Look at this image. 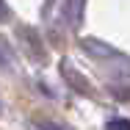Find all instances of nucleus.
I'll return each instance as SVG.
<instances>
[{
    "label": "nucleus",
    "mask_w": 130,
    "mask_h": 130,
    "mask_svg": "<svg viewBox=\"0 0 130 130\" xmlns=\"http://www.w3.org/2000/svg\"><path fill=\"white\" fill-rule=\"evenodd\" d=\"M80 47L86 55L97 58V61H119V64H130V55H125L122 50H116L113 44H108L103 39H80Z\"/></svg>",
    "instance_id": "1"
},
{
    "label": "nucleus",
    "mask_w": 130,
    "mask_h": 130,
    "mask_svg": "<svg viewBox=\"0 0 130 130\" xmlns=\"http://www.w3.org/2000/svg\"><path fill=\"white\" fill-rule=\"evenodd\" d=\"M58 67H61V78L67 80V86H69L72 91H78V94H83V97H91V94H94V86L83 78V75H80L69 61H61Z\"/></svg>",
    "instance_id": "2"
},
{
    "label": "nucleus",
    "mask_w": 130,
    "mask_h": 130,
    "mask_svg": "<svg viewBox=\"0 0 130 130\" xmlns=\"http://www.w3.org/2000/svg\"><path fill=\"white\" fill-rule=\"evenodd\" d=\"M20 39L25 42L28 47V55L33 58V61H44L47 58V50H44V42H42V36L33 30V28H20Z\"/></svg>",
    "instance_id": "3"
},
{
    "label": "nucleus",
    "mask_w": 130,
    "mask_h": 130,
    "mask_svg": "<svg viewBox=\"0 0 130 130\" xmlns=\"http://www.w3.org/2000/svg\"><path fill=\"white\" fill-rule=\"evenodd\" d=\"M30 125L36 130H72L69 125H64V122H58V119H50V116H33Z\"/></svg>",
    "instance_id": "4"
},
{
    "label": "nucleus",
    "mask_w": 130,
    "mask_h": 130,
    "mask_svg": "<svg viewBox=\"0 0 130 130\" xmlns=\"http://www.w3.org/2000/svg\"><path fill=\"white\" fill-rule=\"evenodd\" d=\"M14 67V50L8 47L6 39H0V72L3 69H11Z\"/></svg>",
    "instance_id": "5"
},
{
    "label": "nucleus",
    "mask_w": 130,
    "mask_h": 130,
    "mask_svg": "<svg viewBox=\"0 0 130 130\" xmlns=\"http://www.w3.org/2000/svg\"><path fill=\"white\" fill-rule=\"evenodd\" d=\"M105 130H130V119H125V116H113V119L105 122Z\"/></svg>",
    "instance_id": "6"
},
{
    "label": "nucleus",
    "mask_w": 130,
    "mask_h": 130,
    "mask_svg": "<svg viewBox=\"0 0 130 130\" xmlns=\"http://www.w3.org/2000/svg\"><path fill=\"white\" fill-rule=\"evenodd\" d=\"M8 17H11V11H8V6H6V0H0V22L8 20Z\"/></svg>",
    "instance_id": "7"
}]
</instances>
